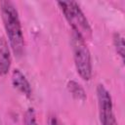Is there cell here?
Wrapping results in <instances>:
<instances>
[{"instance_id": "obj_1", "label": "cell", "mask_w": 125, "mask_h": 125, "mask_svg": "<svg viewBox=\"0 0 125 125\" xmlns=\"http://www.w3.org/2000/svg\"><path fill=\"white\" fill-rule=\"evenodd\" d=\"M1 18L7 34L11 51L16 57H21L24 50V38L18 10L12 1H0Z\"/></svg>"}, {"instance_id": "obj_2", "label": "cell", "mask_w": 125, "mask_h": 125, "mask_svg": "<svg viewBox=\"0 0 125 125\" xmlns=\"http://www.w3.org/2000/svg\"><path fill=\"white\" fill-rule=\"evenodd\" d=\"M57 4L71 26L72 31L81 36L85 41L91 40L93 35L92 27L78 3L75 1H59Z\"/></svg>"}, {"instance_id": "obj_3", "label": "cell", "mask_w": 125, "mask_h": 125, "mask_svg": "<svg viewBox=\"0 0 125 125\" xmlns=\"http://www.w3.org/2000/svg\"><path fill=\"white\" fill-rule=\"evenodd\" d=\"M71 46L73 53V60L78 75L85 81L92 78L93 66L92 57L86 41L77 33H71Z\"/></svg>"}, {"instance_id": "obj_4", "label": "cell", "mask_w": 125, "mask_h": 125, "mask_svg": "<svg viewBox=\"0 0 125 125\" xmlns=\"http://www.w3.org/2000/svg\"><path fill=\"white\" fill-rule=\"evenodd\" d=\"M97 99L101 125H117L111 95L103 84L97 86Z\"/></svg>"}, {"instance_id": "obj_5", "label": "cell", "mask_w": 125, "mask_h": 125, "mask_svg": "<svg viewBox=\"0 0 125 125\" xmlns=\"http://www.w3.org/2000/svg\"><path fill=\"white\" fill-rule=\"evenodd\" d=\"M12 85L16 90H18L21 94H22L27 99L31 98V94H32L31 85L27 80V78L25 77V75L19 68H15L13 70Z\"/></svg>"}, {"instance_id": "obj_6", "label": "cell", "mask_w": 125, "mask_h": 125, "mask_svg": "<svg viewBox=\"0 0 125 125\" xmlns=\"http://www.w3.org/2000/svg\"><path fill=\"white\" fill-rule=\"evenodd\" d=\"M12 64L11 48L5 37H0V76L8 74Z\"/></svg>"}, {"instance_id": "obj_7", "label": "cell", "mask_w": 125, "mask_h": 125, "mask_svg": "<svg viewBox=\"0 0 125 125\" xmlns=\"http://www.w3.org/2000/svg\"><path fill=\"white\" fill-rule=\"evenodd\" d=\"M67 90L68 92L70 93V95L77 101H80V102H85L86 99H87V95H86V92L84 90V88L76 81L74 80H70L67 82Z\"/></svg>"}, {"instance_id": "obj_8", "label": "cell", "mask_w": 125, "mask_h": 125, "mask_svg": "<svg viewBox=\"0 0 125 125\" xmlns=\"http://www.w3.org/2000/svg\"><path fill=\"white\" fill-rule=\"evenodd\" d=\"M113 46L117 55L121 58V61H124L125 54V45H124V36L120 32H115L113 34Z\"/></svg>"}, {"instance_id": "obj_9", "label": "cell", "mask_w": 125, "mask_h": 125, "mask_svg": "<svg viewBox=\"0 0 125 125\" xmlns=\"http://www.w3.org/2000/svg\"><path fill=\"white\" fill-rule=\"evenodd\" d=\"M22 125H38L36 113L32 107H29L25 110L22 117Z\"/></svg>"}, {"instance_id": "obj_10", "label": "cell", "mask_w": 125, "mask_h": 125, "mask_svg": "<svg viewBox=\"0 0 125 125\" xmlns=\"http://www.w3.org/2000/svg\"><path fill=\"white\" fill-rule=\"evenodd\" d=\"M47 125H63L62 121L59 119V117L55 114H50L48 116L47 120Z\"/></svg>"}]
</instances>
